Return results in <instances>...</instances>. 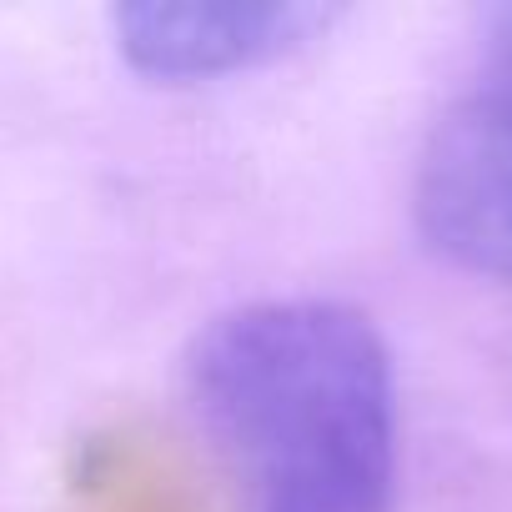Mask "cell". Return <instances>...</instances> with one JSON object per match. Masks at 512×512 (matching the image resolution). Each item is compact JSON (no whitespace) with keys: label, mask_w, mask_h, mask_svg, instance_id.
<instances>
[{"label":"cell","mask_w":512,"mask_h":512,"mask_svg":"<svg viewBox=\"0 0 512 512\" xmlns=\"http://www.w3.org/2000/svg\"><path fill=\"white\" fill-rule=\"evenodd\" d=\"M186 407L246 512H392L397 377L367 312L272 297L211 317Z\"/></svg>","instance_id":"obj_1"},{"label":"cell","mask_w":512,"mask_h":512,"mask_svg":"<svg viewBox=\"0 0 512 512\" xmlns=\"http://www.w3.org/2000/svg\"><path fill=\"white\" fill-rule=\"evenodd\" d=\"M81 512H196L181 477L141 437H91L76 457Z\"/></svg>","instance_id":"obj_4"},{"label":"cell","mask_w":512,"mask_h":512,"mask_svg":"<svg viewBox=\"0 0 512 512\" xmlns=\"http://www.w3.org/2000/svg\"><path fill=\"white\" fill-rule=\"evenodd\" d=\"M412 211L452 267L512 277V6L492 11L467 81L422 141Z\"/></svg>","instance_id":"obj_2"},{"label":"cell","mask_w":512,"mask_h":512,"mask_svg":"<svg viewBox=\"0 0 512 512\" xmlns=\"http://www.w3.org/2000/svg\"><path fill=\"white\" fill-rule=\"evenodd\" d=\"M121 56L156 81H206L267 66L297 46H307L317 31L332 26L327 6L312 0H136V6L111 11Z\"/></svg>","instance_id":"obj_3"}]
</instances>
